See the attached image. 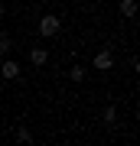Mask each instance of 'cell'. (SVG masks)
I'll return each instance as SVG.
<instances>
[{
    "label": "cell",
    "instance_id": "6da1fadb",
    "mask_svg": "<svg viewBox=\"0 0 140 146\" xmlns=\"http://www.w3.org/2000/svg\"><path fill=\"white\" fill-rule=\"evenodd\" d=\"M94 68H98V72H111V68H114V55H111L108 49L98 52V55H94Z\"/></svg>",
    "mask_w": 140,
    "mask_h": 146
},
{
    "label": "cell",
    "instance_id": "7a4b0ae2",
    "mask_svg": "<svg viewBox=\"0 0 140 146\" xmlns=\"http://www.w3.org/2000/svg\"><path fill=\"white\" fill-rule=\"evenodd\" d=\"M39 33H42V36H56V33H59V20H56V16H42V20H39Z\"/></svg>",
    "mask_w": 140,
    "mask_h": 146
},
{
    "label": "cell",
    "instance_id": "3957f363",
    "mask_svg": "<svg viewBox=\"0 0 140 146\" xmlns=\"http://www.w3.org/2000/svg\"><path fill=\"white\" fill-rule=\"evenodd\" d=\"M0 75H3V78H20V65L16 62H3L0 65Z\"/></svg>",
    "mask_w": 140,
    "mask_h": 146
},
{
    "label": "cell",
    "instance_id": "277c9868",
    "mask_svg": "<svg viewBox=\"0 0 140 146\" xmlns=\"http://www.w3.org/2000/svg\"><path fill=\"white\" fill-rule=\"evenodd\" d=\"M29 58H33V65H46V49H33V52H29Z\"/></svg>",
    "mask_w": 140,
    "mask_h": 146
},
{
    "label": "cell",
    "instance_id": "5b68a950",
    "mask_svg": "<svg viewBox=\"0 0 140 146\" xmlns=\"http://www.w3.org/2000/svg\"><path fill=\"white\" fill-rule=\"evenodd\" d=\"M121 13H124V16H134L137 13V3H134V0H121Z\"/></svg>",
    "mask_w": 140,
    "mask_h": 146
},
{
    "label": "cell",
    "instance_id": "8992f818",
    "mask_svg": "<svg viewBox=\"0 0 140 146\" xmlns=\"http://www.w3.org/2000/svg\"><path fill=\"white\" fill-rule=\"evenodd\" d=\"M68 78H72V81H82V78H85V72H82V65H75L72 72H68Z\"/></svg>",
    "mask_w": 140,
    "mask_h": 146
},
{
    "label": "cell",
    "instance_id": "52a82bcc",
    "mask_svg": "<svg viewBox=\"0 0 140 146\" xmlns=\"http://www.w3.org/2000/svg\"><path fill=\"white\" fill-rule=\"evenodd\" d=\"M114 117H117L114 107H104V123H114Z\"/></svg>",
    "mask_w": 140,
    "mask_h": 146
},
{
    "label": "cell",
    "instance_id": "ba28073f",
    "mask_svg": "<svg viewBox=\"0 0 140 146\" xmlns=\"http://www.w3.org/2000/svg\"><path fill=\"white\" fill-rule=\"evenodd\" d=\"M16 140H23V143H29L33 136H29V130H26V127H23V130H16Z\"/></svg>",
    "mask_w": 140,
    "mask_h": 146
},
{
    "label": "cell",
    "instance_id": "9c48e42d",
    "mask_svg": "<svg viewBox=\"0 0 140 146\" xmlns=\"http://www.w3.org/2000/svg\"><path fill=\"white\" fill-rule=\"evenodd\" d=\"M3 52H10V39H7V36H0V55H3Z\"/></svg>",
    "mask_w": 140,
    "mask_h": 146
},
{
    "label": "cell",
    "instance_id": "30bf717a",
    "mask_svg": "<svg viewBox=\"0 0 140 146\" xmlns=\"http://www.w3.org/2000/svg\"><path fill=\"white\" fill-rule=\"evenodd\" d=\"M134 72H137V75H140V58H137V62H134Z\"/></svg>",
    "mask_w": 140,
    "mask_h": 146
},
{
    "label": "cell",
    "instance_id": "8fae6325",
    "mask_svg": "<svg viewBox=\"0 0 140 146\" xmlns=\"http://www.w3.org/2000/svg\"><path fill=\"white\" fill-rule=\"evenodd\" d=\"M0 16H3V7H0Z\"/></svg>",
    "mask_w": 140,
    "mask_h": 146
}]
</instances>
